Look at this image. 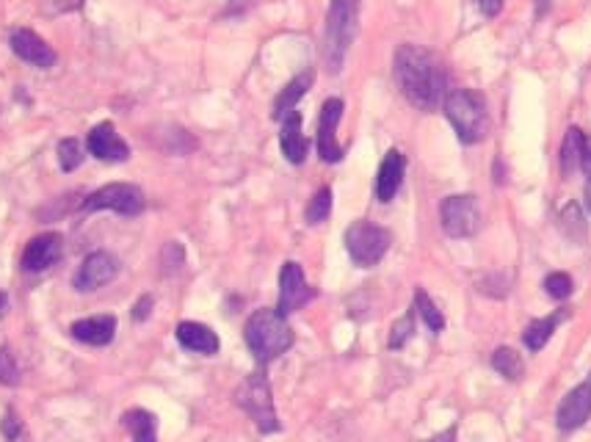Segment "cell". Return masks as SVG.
I'll use <instances>...</instances> for the list:
<instances>
[{
	"label": "cell",
	"mask_w": 591,
	"mask_h": 442,
	"mask_svg": "<svg viewBox=\"0 0 591 442\" xmlns=\"http://www.w3.org/2000/svg\"><path fill=\"white\" fill-rule=\"evenodd\" d=\"M116 274H119V260H116L111 252H103V249H100V252H92V255L83 260L72 285H75V291L89 293L103 288L108 282H114Z\"/></svg>",
	"instance_id": "11"
},
{
	"label": "cell",
	"mask_w": 591,
	"mask_h": 442,
	"mask_svg": "<svg viewBox=\"0 0 591 442\" xmlns=\"http://www.w3.org/2000/svg\"><path fill=\"white\" fill-rule=\"evenodd\" d=\"M492 368L500 373V376H506L509 382H520L522 376H525V362L514 349L509 346H500V349L492 351Z\"/></svg>",
	"instance_id": "24"
},
{
	"label": "cell",
	"mask_w": 591,
	"mask_h": 442,
	"mask_svg": "<svg viewBox=\"0 0 591 442\" xmlns=\"http://www.w3.org/2000/svg\"><path fill=\"white\" fill-rule=\"evenodd\" d=\"M583 147H586V133L580 128H569L564 141H561V152H558V163H561V175L572 177L583 163Z\"/></svg>",
	"instance_id": "22"
},
{
	"label": "cell",
	"mask_w": 591,
	"mask_h": 442,
	"mask_svg": "<svg viewBox=\"0 0 591 442\" xmlns=\"http://www.w3.org/2000/svg\"><path fill=\"white\" fill-rule=\"evenodd\" d=\"M415 313L426 321L431 332H442L445 329V318H442L440 307L431 302V296L423 288H418V293H415Z\"/></svg>",
	"instance_id": "26"
},
{
	"label": "cell",
	"mask_w": 591,
	"mask_h": 442,
	"mask_svg": "<svg viewBox=\"0 0 591 442\" xmlns=\"http://www.w3.org/2000/svg\"><path fill=\"white\" fill-rule=\"evenodd\" d=\"M569 310H556L553 315H547V318H536L531 324L525 326V332H522V343H525V349L528 351H542L553 338V332L558 329V324H564L569 318Z\"/></svg>",
	"instance_id": "21"
},
{
	"label": "cell",
	"mask_w": 591,
	"mask_h": 442,
	"mask_svg": "<svg viewBox=\"0 0 591 442\" xmlns=\"http://www.w3.org/2000/svg\"><path fill=\"white\" fill-rule=\"evenodd\" d=\"M343 241H346V252L354 260V266L371 268L376 263H382V257L390 252L393 235H390V230L373 224V221L360 219L348 227Z\"/></svg>",
	"instance_id": "5"
},
{
	"label": "cell",
	"mask_w": 591,
	"mask_h": 442,
	"mask_svg": "<svg viewBox=\"0 0 591 442\" xmlns=\"http://www.w3.org/2000/svg\"><path fill=\"white\" fill-rule=\"evenodd\" d=\"M545 291L550 299H556V302H564L572 296L575 291V282L569 277L567 271H553V274H547L545 277Z\"/></svg>",
	"instance_id": "30"
},
{
	"label": "cell",
	"mask_w": 591,
	"mask_h": 442,
	"mask_svg": "<svg viewBox=\"0 0 591 442\" xmlns=\"http://www.w3.org/2000/svg\"><path fill=\"white\" fill-rule=\"evenodd\" d=\"M83 163V147L78 139H61L58 141V166L64 172H75Z\"/></svg>",
	"instance_id": "28"
},
{
	"label": "cell",
	"mask_w": 591,
	"mask_h": 442,
	"mask_svg": "<svg viewBox=\"0 0 591 442\" xmlns=\"http://www.w3.org/2000/svg\"><path fill=\"white\" fill-rule=\"evenodd\" d=\"M583 202H586V208L591 213V180H586V191H583Z\"/></svg>",
	"instance_id": "39"
},
{
	"label": "cell",
	"mask_w": 591,
	"mask_h": 442,
	"mask_svg": "<svg viewBox=\"0 0 591 442\" xmlns=\"http://www.w3.org/2000/svg\"><path fill=\"white\" fill-rule=\"evenodd\" d=\"M406 175V158L401 150H390L384 155L382 166L376 172V199L379 202H393L395 194L401 191Z\"/></svg>",
	"instance_id": "17"
},
{
	"label": "cell",
	"mask_w": 591,
	"mask_h": 442,
	"mask_svg": "<svg viewBox=\"0 0 591 442\" xmlns=\"http://www.w3.org/2000/svg\"><path fill=\"white\" fill-rule=\"evenodd\" d=\"M415 335V307L409 310V313L404 315V318H398L393 324V329H390V340H387V346L393 351L404 349L406 340Z\"/></svg>",
	"instance_id": "29"
},
{
	"label": "cell",
	"mask_w": 591,
	"mask_h": 442,
	"mask_svg": "<svg viewBox=\"0 0 591 442\" xmlns=\"http://www.w3.org/2000/svg\"><path fill=\"white\" fill-rule=\"evenodd\" d=\"M580 169L586 172V180H591V136H586V147H583V163Z\"/></svg>",
	"instance_id": "36"
},
{
	"label": "cell",
	"mask_w": 591,
	"mask_h": 442,
	"mask_svg": "<svg viewBox=\"0 0 591 442\" xmlns=\"http://www.w3.org/2000/svg\"><path fill=\"white\" fill-rule=\"evenodd\" d=\"M70 335L86 346H108L116 335V318L108 313L81 318L70 326Z\"/></svg>",
	"instance_id": "18"
},
{
	"label": "cell",
	"mask_w": 591,
	"mask_h": 442,
	"mask_svg": "<svg viewBox=\"0 0 591 442\" xmlns=\"http://www.w3.org/2000/svg\"><path fill=\"white\" fill-rule=\"evenodd\" d=\"M561 230L567 233V238H572L575 244H583L586 241V235H589V227H586V221H583V213L575 202H569L567 208L561 210Z\"/></svg>",
	"instance_id": "25"
},
{
	"label": "cell",
	"mask_w": 591,
	"mask_h": 442,
	"mask_svg": "<svg viewBox=\"0 0 591 442\" xmlns=\"http://www.w3.org/2000/svg\"><path fill=\"white\" fill-rule=\"evenodd\" d=\"M152 296H141L139 302L133 304V310H130V315H133V321H147V318H150V313H152Z\"/></svg>",
	"instance_id": "34"
},
{
	"label": "cell",
	"mask_w": 591,
	"mask_h": 442,
	"mask_svg": "<svg viewBox=\"0 0 591 442\" xmlns=\"http://www.w3.org/2000/svg\"><path fill=\"white\" fill-rule=\"evenodd\" d=\"M86 150L92 152L97 161L105 163H122L130 158L128 141L122 139L111 122H100L97 128L89 130L86 136Z\"/></svg>",
	"instance_id": "15"
},
{
	"label": "cell",
	"mask_w": 591,
	"mask_h": 442,
	"mask_svg": "<svg viewBox=\"0 0 591 442\" xmlns=\"http://www.w3.org/2000/svg\"><path fill=\"white\" fill-rule=\"evenodd\" d=\"M393 75L406 103L418 111H434L448 94V75L442 64L418 45H401L395 50Z\"/></svg>",
	"instance_id": "1"
},
{
	"label": "cell",
	"mask_w": 591,
	"mask_h": 442,
	"mask_svg": "<svg viewBox=\"0 0 591 442\" xmlns=\"http://www.w3.org/2000/svg\"><path fill=\"white\" fill-rule=\"evenodd\" d=\"M174 335H177V343H180L183 349L194 351V354H202V357H213V354H219L221 349L219 335H216L210 326L199 324V321H183V324H177Z\"/></svg>",
	"instance_id": "16"
},
{
	"label": "cell",
	"mask_w": 591,
	"mask_h": 442,
	"mask_svg": "<svg viewBox=\"0 0 591 442\" xmlns=\"http://www.w3.org/2000/svg\"><path fill=\"white\" fill-rule=\"evenodd\" d=\"M6 310H9V296L0 293V315H6Z\"/></svg>",
	"instance_id": "40"
},
{
	"label": "cell",
	"mask_w": 591,
	"mask_h": 442,
	"mask_svg": "<svg viewBox=\"0 0 591 442\" xmlns=\"http://www.w3.org/2000/svg\"><path fill=\"white\" fill-rule=\"evenodd\" d=\"M244 340L249 351L255 354V360L266 365V362L282 357L293 346L296 335H293V326L288 324V315L263 307V310H255L249 315L244 326Z\"/></svg>",
	"instance_id": "2"
},
{
	"label": "cell",
	"mask_w": 591,
	"mask_h": 442,
	"mask_svg": "<svg viewBox=\"0 0 591 442\" xmlns=\"http://www.w3.org/2000/svg\"><path fill=\"white\" fill-rule=\"evenodd\" d=\"M147 205L144 191L133 183H111L103 186L100 191H94L83 199L81 210L83 213H97V210H114L119 216H139Z\"/></svg>",
	"instance_id": "8"
},
{
	"label": "cell",
	"mask_w": 591,
	"mask_h": 442,
	"mask_svg": "<svg viewBox=\"0 0 591 442\" xmlns=\"http://www.w3.org/2000/svg\"><path fill=\"white\" fill-rule=\"evenodd\" d=\"M0 384H6V387H17L20 384V365L14 360L9 346H0Z\"/></svg>",
	"instance_id": "31"
},
{
	"label": "cell",
	"mask_w": 591,
	"mask_h": 442,
	"mask_svg": "<svg viewBox=\"0 0 591 442\" xmlns=\"http://www.w3.org/2000/svg\"><path fill=\"white\" fill-rule=\"evenodd\" d=\"M503 3H506V0H476V6L481 9L484 17H498L500 9H503Z\"/></svg>",
	"instance_id": "35"
},
{
	"label": "cell",
	"mask_w": 591,
	"mask_h": 442,
	"mask_svg": "<svg viewBox=\"0 0 591 442\" xmlns=\"http://www.w3.org/2000/svg\"><path fill=\"white\" fill-rule=\"evenodd\" d=\"M329 213H332V188L324 186L315 191V197L310 199V205L304 210V219L307 224H321V221L329 219Z\"/></svg>",
	"instance_id": "27"
},
{
	"label": "cell",
	"mask_w": 591,
	"mask_h": 442,
	"mask_svg": "<svg viewBox=\"0 0 591 442\" xmlns=\"http://www.w3.org/2000/svg\"><path fill=\"white\" fill-rule=\"evenodd\" d=\"M81 3L83 0H58V9H67L70 12V9H78Z\"/></svg>",
	"instance_id": "37"
},
{
	"label": "cell",
	"mask_w": 591,
	"mask_h": 442,
	"mask_svg": "<svg viewBox=\"0 0 591 442\" xmlns=\"http://www.w3.org/2000/svg\"><path fill=\"white\" fill-rule=\"evenodd\" d=\"M315 81V72L307 70L302 72V75H296L293 81L282 89V92L277 94V100H274V111H271V117L277 119V122H282L285 117H290L293 111H296V103L302 100L304 94L310 92V86H313Z\"/></svg>",
	"instance_id": "20"
},
{
	"label": "cell",
	"mask_w": 591,
	"mask_h": 442,
	"mask_svg": "<svg viewBox=\"0 0 591 442\" xmlns=\"http://www.w3.org/2000/svg\"><path fill=\"white\" fill-rule=\"evenodd\" d=\"M547 6H550V0H536V17H542L547 12Z\"/></svg>",
	"instance_id": "38"
},
{
	"label": "cell",
	"mask_w": 591,
	"mask_h": 442,
	"mask_svg": "<svg viewBox=\"0 0 591 442\" xmlns=\"http://www.w3.org/2000/svg\"><path fill=\"white\" fill-rule=\"evenodd\" d=\"M591 418V373L586 382H580L578 387H572L564 401L558 404L556 412V426L561 431H575L580 429L586 420Z\"/></svg>",
	"instance_id": "14"
},
{
	"label": "cell",
	"mask_w": 591,
	"mask_h": 442,
	"mask_svg": "<svg viewBox=\"0 0 591 442\" xmlns=\"http://www.w3.org/2000/svg\"><path fill=\"white\" fill-rule=\"evenodd\" d=\"M235 401L252 418L257 431H263V434L279 431L277 409H274V396H271V384H268L266 373L246 376V382L235 390Z\"/></svg>",
	"instance_id": "6"
},
{
	"label": "cell",
	"mask_w": 591,
	"mask_h": 442,
	"mask_svg": "<svg viewBox=\"0 0 591 442\" xmlns=\"http://www.w3.org/2000/svg\"><path fill=\"white\" fill-rule=\"evenodd\" d=\"M122 423L133 434V442H158V420L147 409H130Z\"/></svg>",
	"instance_id": "23"
},
{
	"label": "cell",
	"mask_w": 591,
	"mask_h": 442,
	"mask_svg": "<svg viewBox=\"0 0 591 442\" xmlns=\"http://www.w3.org/2000/svg\"><path fill=\"white\" fill-rule=\"evenodd\" d=\"M279 147H282V155L288 158L290 163H304L307 158V150H310V141L304 139L302 133V114L293 111L290 117L282 119V133H279Z\"/></svg>",
	"instance_id": "19"
},
{
	"label": "cell",
	"mask_w": 591,
	"mask_h": 442,
	"mask_svg": "<svg viewBox=\"0 0 591 442\" xmlns=\"http://www.w3.org/2000/svg\"><path fill=\"white\" fill-rule=\"evenodd\" d=\"M313 296L315 291L307 285V280H304L302 266H299L296 260H288V263L282 266V271H279V313H296V310H302L307 302H313Z\"/></svg>",
	"instance_id": "9"
},
{
	"label": "cell",
	"mask_w": 591,
	"mask_h": 442,
	"mask_svg": "<svg viewBox=\"0 0 591 442\" xmlns=\"http://www.w3.org/2000/svg\"><path fill=\"white\" fill-rule=\"evenodd\" d=\"M61 255H64V238L58 233H42L28 241L20 266L28 274H39V271L56 266Z\"/></svg>",
	"instance_id": "12"
},
{
	"label": "cell",
	"mask_w": 591,
	"mask_h": 442,
	"mask_svg": "<svg viewBox=\"0 0 591 442\" xmlns=\"http://www.w3.org/2000/svg\"><path fill=\"white\" fill-rule=\"evenodd\" d=\"M442 111L462 144H478L489 133L487 100L473 89H451L442 100Z\"/></svg>",
	"instance_id": "4"
},
{
	"label": "cell",
	"mask_w": 591,
	"mask_h": 442,
	"mask_svg": "<svg viewBox=\"0 0 591 442\" xmlns=\"http://www.w3.org/2000/svg\"><path fill=\"white\" fill-rule=\"evenodd\" d=\"M9 45H12L14 56L23 59L25 64H31V67L50 70L56 64V50L47 45L42 36L34 34L31 28H14L12 36H9Z\"/></svg>",
	"instance_id": "13"
},
{
	"label": "cell",
	"mask_w": 591,
	"mask_h": 442,
	"mask_svg": "<svg viewBox=\"0 0 591 442\" xmlns=\"http://www.w3.org/2000/svg\"><path fill=\"white\" fill-rule=\"evenodd\" d=\"M183 260H186V252H183V246L177 244V241L166 244V249H163V271H166V274L177 271V268L183 266Z\"/></svg>",
	"instance_id": "33"
},
{
	"label": "cell",
	"mask_w": 591,
	"mask_h": 442,
	"mask_svg": "<svg viewBox=\"0 0 591 442\" xmlns=\"http://www.w3.org/2000/svg\"><path fill=\"white\" fill-rule=\"evenodd\" d=\"M440 224L448 238L462 241L473 238L481 227V208L473 194H453L445 197L440 205Z\"/></svg>",
	"instance_id": "7"
},
{
	"label": "cell",
	"mask_w": 591,
	"mask_h": 442,
	"mask_svg": "<svg viewBox=\"0 0 591 442\" xmlns=\"http://www.w3.org/2000/svg\"><path fill=\"white\" fill-rule=\"evenodd\" d=\"M0 434H3V440L9 442H17L23 437V420L17 418L14 409H6V415L0 420Z\"/></svg>",
	"instance_id": "32"
},
{
	"label": "cell",
	"mask_w": 591,
	"mask_h": 442,
	"mask_svg": "<svg viewBox=\"0 0 591 442\" xmlns=\"http://www.w3.org/2000/svg\"><path fill=\"white\" fill-rule=\"evenodd\" d=\"M360 3L362 0H332L329 3L324 28V64L332 75L343 70L348 50L354 45L357 23H360Z\"/></svg>",
	"instance_id": "3"
},
{
	"label": "cell",
	"mask_w": 591,
	"mask_h": 442,
	"mask_svg": "<svg viewBox=\"0 0 591 442\" xmlns=\"http://www.w3.org/2000/svg\"><path fill=\"white\" fill-rule=\"evenodd\" d=\"M343 100L340 97H329L321 105V117H318V155L324 163H340L343 161V147L337 141V125L343 119Z\"/></svg>",
	"instance_id": "10"
}]
</instances>
